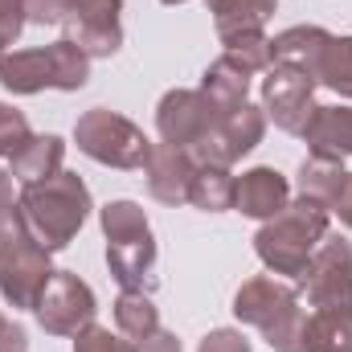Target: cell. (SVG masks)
<instances>
[{
  "label": "cell",
  "instance_id": "obj_1",
  "mask_svg": "<svg viewBox=\"0 0 352 352\" xmlns=\"http://www.w3.org/2000/svg\"><path fill=\"white\" fill-rule=\"evenodd\" d=\"M54 250L41 246L33 234L21 201L12 209H0V295L12 311H33L45 283L54 278Z\"/></svg>",
  "mask_w": 352,
  "mask_h": 352
},
{
  "label": "cell",
  "instance_id": "obj_2",
  "mask_svg": "<svg viewBox=\"0 0 352 352\" xmlns=\"http://www.w3.org/2000/svg\"><path fill=\"white\" fill-rule=\"evenodd\" d=\"M328 217H332V209H324L316 201H303V197L287 201L283 213H274L270 221L258 226L254 254L263 258L270 274H283V278L299 283L307 263H311V254H316V246L328 234Z\"/></svg>",
  "mask_w": 352,
  "mask_h": 352
},
{
  "label": "cell",
  "instance_id": "obj_3",
  "mask_svg": "<svg viewBox=\"0 0 352 352\" xmlns=\"http://www.w3.org/2000/svg\"><path fill=\"white\" fill-rule=\"evenodd\" d=\"M107 238V270L123 291H156V238L148 213L135 201H111L98 209Z\"/></svg>",
  "mask_w": 352,
  "mask_h": 352
},
{
  "label": "cell",
  "instance_id": "obj_4",
  "mask_svg": "<svg viewBox=\"0 0 352 352\" xmlns=\"http://www.w3.org/2000/svg\"><path fill=\"white\" fill-rule=\"evenodd\" d=\"M21 209H25V217H29V226H33V234L41 238L45 250H66L78 238V230L87 226L94 201H90L87 180L62 168L50 180L25 184L21 188Z\"/></svg>",
  "mask_w": 352,
  "mask_h": 352
},
{
  "label": "cell",
  "instance_id": "obj_5",
  "mask_svg": "<svg viewBox=\"0 0 352 352\" xmlns=\"http://www.w3.org/2000/svg\"><path fill=\"white\" fill-rule=\"evenodd\" d=\"M74 144L94 164H107V168H119V173H144L148 160H152V148H156L144 135V127H135L127 115L107 111V107H90L87 115H78Z\"/></svg>",
  "mask_w": 352,
  "mask_h": 352
},
{
  "label": "cell",
  "instance_id": "obj_6",
  "mask_svg": "<svg viewBox=\"0 0 352 352\" xmlns=\"http://www.w3.org/2000/svg\"><path fill=\"white\" fill-rule=\"evenodd\" d=\"M266 135V111L254 102H238L230 111L217 115V123L209 127V135L192 148V160L197 164H217V168H230L238 164L242 156H250Z\"/></svg>",
  "mask_w": 352,
  "mask_h": 352
},
{
  "label": "cell",
  "instance_id": "obj_7",
  "mask_svg": "<svg viewBox=\"0 0 352 352\" xmlns=\"http://www.w3.org/2000/svg\"><path fill=\"white\" fill-rule=\"evenodd\" d=\"M311 307H352V246L340 234H324L295 287Z\"/></svg>",
  "mask_w": 352,
  "mask_h": 352
},
{
  "label": "cell",
  "instance_id": "obj_8",
  "mask_svg": "<svg viewBox=\"0 0 352 352\" xmlns=\"http://www.w3.org/2000/svg\"><path fill=\"white\" fill-rule=\"evenodd\" d=\"M37 324L50 336H78L87 332L98 316V299L74 270H54V278L45 283L41 299H37Z\"/></svg>",
  "mask_w": 352,
  "mask_h": 352
},
{
  "label": "cell",
  "instance_id": "obj_9",
  "mask_svg": "<svg viewBox=\"0 0 352 352\" xmlns=\"http://www.w3.org/2000/svg\"><path fill=\"white\" fill-rule=\"evenodd\" d=\"M263 111L266 119H274L278 131L287 135H303V127L316 115V78L274 62L263 78Z\"/></svg>",
  "mask_w": 352,
  "mask_h": 352
},
{
  "label": "cell",
  "instance_id": "obj_10",
  "mask_svg": "<svg viewBox=\"0 0 352 352\" xmlns=\"http://www.w3.org/2000/svg\"><path fill=\"white\" fill-rule=\"evenodd\" d=\"M217 107L201 94V90H168L164 98H160V107H156V131H160V144H173V148H184V152H192L205 135H209V127L217 123Z\"/></svg>",
  "mask_w": 352,
  "mask_h": 352
},
{
  "label": "cell",
  "instance_id": "obj_11",
  "mask_svg": "<svg viewBox=\"0 0 352 352\" xmlns=\"http://www.w3.org/2000/svg\"><path fill=\"white\" fill-rule=\"evenodd\" d=\"M123 0H78L66 16V37L87 54L90 62L94 58H111L119 54L123 45Z\"/></svg>",
  "mask_w": 352,
  "mask_h": 352
},
{
  "label": "cell",
  "instance_id": "obj_12",
  "mask_svg": "<svg viewBox=\"0 0 352 352\" xmlns=\"http://www.w3.org/2000/svg\"><path fill=\"white\" fill-rule=\"evenodd\" d=\"M299 303V291L295 287H287V283H278V278H270V274H258V278H246L242 287H238V295H234V316L242 320V324H250V328H270L283 311H291Z\"/></svg>",
  "mask_w": 352,
  "mask_h": 352
},
{
  "label": "cell",
  "instance_id": "obj_13",
  "mask_svg": "<svg viewBox=\"0 0 352 352\" xmlns=\"http://www.w3.org/2000/svg\"><path fill=\"white\" fill-rule=\"evenodd\" d=\"M144 176H148V192H152L160 205H184V201H188V188H192V176H197V160H192V152H184V148L156 144Z\"/></svg>",
  "mask_w": 352,
  "mask_h": 352
},
{
  "label": "cell",
  "instance_id": "obj_14",
  "mask_svg": "<svg viewBox=\"0 0 352 352\" xmlns=\"http://www.w3.org/2000/svg\"><path fill=\"white\" fill-rule=\"evenodd\" d=\"M291 201V180L278 173V168H250V173L238 176V192H234V209L242 217H254V221H270L274 213H283Z\"/></svg>",
  "mask_w": 352,
  "mask_h": 352
},
{
  "label": "cell",
  "instance_id": "obj_15",
  "mask_svg": "<svg viewBox=\"0 0 352 352\" xmlns=\"http://www.w3.org/2000/svg\"><path fill=\"white\" fill-rule=\"evenodd\" d=\"M311 156L349 160L352 156V107H316L311 123L299 135Z\"/></svg>",
  "mask_w": 352,
  "mask_h": 352
},
{
  "label": "cell",
  "instance_id": "obj_16",
  "mask_svg": "<svg viewBox=\"0 0 352 352\" xmlns=\"http://www.w3.org/2000/svg\"><path fill=\"white\" fill-rule=\"evenodd\" d=\"M0 87L8 94H41V90H58L54 74V54L50 45L41 50H12L0 62Z\"/></svg>",
  "mask_w": 352,
  "mask_h": 352
},
{
  "label": "cell",
  "instance_id": "obj_17",
  "mask_svg": "<svg viewBox=\"0 0 352 352\" xmlns=\"http://www.w3.org/2000/svg\"><path fill=\"white\" fill-rule=\"evenodd\" d=\"M62 160H66L62 135H29V140L21 144V152L8 156V173H12V180L25 188V184H37V180L58 176L62 173Z\"/></svg>",
  "mask_w": 352,
  "mask_h": 352
},
{
  "label": "cell",
  "instance_id": "obj_18",
  "mask_svg": "<svg viewBox=\"0 0 352 352\" xmlns=\"http://www.w3.org/2000/svg\"><path fill=\"white\" fill-rule=\"evenodd\" d=\"M328 37H332V33L320 29V25H291V29H283V33L270 37V45H274V62L295 66V70H303V74H316V62H320Z\"/></svg>",
  "mask_w": 352,
  "mask_h": 352
},
{
  "label": "cell",
  "instance_id": "obj_19",
  "mask_svg": "<svg viewBox=\"0 0 352 352\" xmlns=\"http://www.w3.org/2000/svg\"><path fill=\"white\" fill-rule=\"evenodd\" d=\"M274 4L278 0H209L217 41L238 37V33H258V29H266V21L274 16Z\"/></svg>",
  "mask_w": 352,
  "mask_h": 352
},
{
  "label": "cell",
  "instance_id": "obj_20",
  "mask_svg": "<svg viewBox=\"0 0 352 352\" xmlns=\"http://www.w3.org/2000/svg\"><path fill=\"white\" fill-rule=\"evenodd\" d=\"M344 160H324V156H307L303 164H299V173H295V188H299V197L303 201H316V205H324V209H332V201L340 197V188H344Z\"/></svg>",
  "mask_w": 352,
  "mask_h": 352
},
{
  "label": "cell",
  "instance_id": "obj_21",
  "mask_svg": "<svg viewBox=\"0 0 352 352\" xmlns=\"http://www.w3.org/2000/svg\"><path fill=\"white\" fill-rule=\"evenodd\" d=\"M303 352H352V307H316Z\"/></svg>",
  "mask_w": 352,
  "mask_h": 352
},
{
  "label": "cell",
  "instance_id": "obj_22",
  "mask_svg": "<svg viewBox=\"0 0 352 352\" xmlns=\"http://www.w3.org/2000/svg\"><path fill=\"white\" fill-rule=\"evenodd\" d=\"M197 90H201L217 111H230V107L246 102V94H250V74H246L238 62H230V58L221 54L217 62H209V66H205L201 87H197Z\"/></svg>",
  "mask_w": 352,
  "mask_h": 352
},
{
  "label": "cell",
  "instance_id": "obj_23",
  "mask_svg": "<svg viewBox=\"0 0 352 352\" xmlns=\"http://www.w3.org/2000/svg\"><path fill=\"white\" fill-rule=\"evenodd\" d=\"M234 192H238V176H230V168L197 164L188 205H197L201 213H226V209H234Z\"/></svg>",
  "mask_w": 352,
  "mask_h": 352
},
{
  "label": "cell",
  "instance_id": "obj_24",
  "mask_svg": "<svg viewBox=\"0 0 352 352\" xmlns=\"http://www.w3.org/2000/svg\"><path fill=\"white\" fill-rule=\"evenodd\" d=\"M115 328H119V336H127L135 344L148 340L160 328V311H156L152 295H144V291H119V299H115Z\"/></svg>",
  "mask_w": 352,
  "mask_h": 352
},
{
  "label": "cell",
  "instance_id": "obj_25",
  "mask_svg": "<svg viewBox=\"0 0 352 352\" xmlns=\"http://www.w3.org/2000/svg\"><path fill=\"white\" fill-rule=\"evenodd\" d=\"M316 87L336 90L340 98H352V37H328L320 62H316Z\"/></svg>",
  "mask_w": 352,
  "mask_h": 352
},
{
  "label": "cell",
  "instance_id": "obj_26",
  "mask_svg": "<svg viewBox=\"0 0 352 352\" xmlns=\"http://www.w3.org/2000/svg\"><path fill=\"white\" fill-rule=\"evenodd\" d=\"M221 45H226V58H230V62H238L246 74H266V70L274 66V45H270V37H266L263 29H258V33L226 37Z\"/></svg>",
  "mask_w": 352,
  "mask_h": 352
},
{
  "label": "cell",
  "instance_id": "obj_27",
  "mask_svg": "<svg viewBox=\"0 0 352 352\" xmlns=\"http://www.w3.org/2000/svg\"><path fill=\"white\" fill-rule=\"evenodd\" d=\"M29 135H33V127H29L25 111H16V107L0 102V156L8 160L12 152H21V144H25Z\"/></svg>",
  "mask_w": 352,
  "mask_h": 352
},
{
  "label": "cell",
  "instance_id": "obj_28",
  "mask_svg": "<svg viewBox=\"0 0 352 352\" xmlns=\"http://www.w3.org/2000/svg\"><path fill=\"white\" fill-rule=\"evenodd\" d=\"M74 352H140V349H135V340H127V336H119L111 328L90 324L87 332L74 336Z\"/></svg>",
  "mask_w": 352,
  "mask_h": 352
},
{
  "label": "cell",
  "instance_id": "obj_29",
  "mask_svg": "<svg viewBox=\"0 0 352 352\" xmlns=\"http://www.w3.org/2000/svg\"><path fill=\"white\" fill-rule=\"evenodd\" d=\"M25 16L33 25H66L70 0H25Z\"/></svg>",
  "mask_w": 352,
  "mask_h": 352
},
{
  "label": "cell",
  "instance_id": "obj_30",
  "mask_svg": "<svg viewBox=\"0 0 352 352\" xmlns=\"http://www.w3.org/2000/svg\"><path fill=\"white\" fill-rule=\"evenodd\" d=\"M197 352H250V340H246L242 332H234V328H213V332L197 344Z\"/></svg>",
  "mask_w": 352,
  "mask_h": 352
},
{
  "label": "cell",
  "instance_id": "obj_31",
  "mask_svg": "<svg viewBox=\"0 0 352 352\" xmlns=\"http://www.w3.org/2000/svg\"><path fill=\"white\" fill-rule=\"evenodd\" d=\"M25 25H29L25 0H0V37H4V41H16Z\"/></svg>",
  "mask_w": 352,
  "mask_h": 352
},
{
  "label": "cell",
  "instance_id": "obj_32",
  "mask_svg": "<svg viewBox=\"0 0 352 352\" xmlns=\"http://www.w3.org/2000/svg\"><path fill=\"white\" fill-rule=\"evenodd\" d=\"M0 352H29V336L16 320L0 316Z\"/></svg>",
  "mask_w": 352,
  "mask_h": 352
},
{
  "label": "cell",
  "instance_id": "obj_33",
  "mask_svg": "<svg viewBox=\"0 0 352 352\" xmlns=\"http://www.w3.org/2000/svg\"><path fill=\"white\" fill-rule=\"evenodd\" d=\"M140 352H180V340H176V332H164V328H156L148 340H140L135 344Z\"/></svg>",
  "mask_w": 352,
  "mask_h": 352
},
{
  "label": "cell",
  "instance_id": "obj_34",
  "mask_svg": "<svg viewBox=\"0 0 352 352\" xmlns=\"http://www.w3.org/2000/svg\"><path fill=\"white\" fill-rule=\"evenodd\" d=\"M332 213L340 217V226H349V230H352V173L344 176V188H340V197L332 201Z\"/></svg>",
  "mask_w": 352,
  "mask_h": 352
},
{
  "label": "cell",
  "instance_id": "obj_35",
  "mask_svg": "<svg viewBox=\"0 0 352 352\" xmlns=\"http://www.w3.org/2000/svg\"><path fill=\"white\" fill-rule=\"evenodd\" d=\"M12 205H16V197H12V173L0 168V209H12Z\"/></svg>",
  "mask_w": 352,
  "mask_h": 352
},
{
  "label": "cell",
  "instance_id": "obj_36",
  "mask_svg": "<svg viewBox=\"0 0 352 352\" xmlns=\"http://www.w3.org/2000/svg\"><path fill=\"white\" fill-rule=\"evenodd\" d=\"M8 50H12V41H4V37H0V62L8 58Z\"/></svg>",
  "mask_w": 352,
  "mask_h": 352
},
{
  "label": "cell",
  "instance_id": "obj_37",
  "mask_svg": "<svg viewBox=\"0 0 352 352\" xmlns=\"http://www.w3.org/2000/svg\"><path fill=\"white\" fill-rule=\"evenodd\" d=\"M160 4H184V0H160Z\"/></svg>",
  "mask_w": 352,
  "mask_h": 352
},
{
  "label": "cell",
  "instance_id": "obj_38",
  "mask_svg": "<svg viewBox=\"0 0 352 352\" xmlns=\"http://www.w3.org/2000/svg\"><path fill=\"white\" fill-rule=\"evenodd\" d=\"M74 4H78V0H70V8H74Z\"/></svg>",
  "mask_w": 352,
  "mask_h": 352
}]
</instances>
